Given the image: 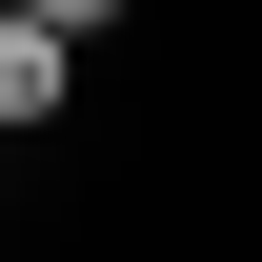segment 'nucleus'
<instances>
[{"instance_id": "2", "label": "nucleus", "mask_w": 262, "mask_h": 262, "mask_svg": "<svg viewBox=\"0 0 262 262\" xmlns=\"http://www.w3.org/2000/svg\"><path fill=\"white\" fill-rule=\"evenodd\" d=\"M20 20H61V40H101V20H141V0H20Z\"/></svg>"}, {"instance_id": "1", "label": "nucleus", "mask_w": 262, "mask_h": 262, "mask_svg": "<svg viewBox=\"0 0 262 262\" xmlns=\"http://www.w3.org/2000/svg\"><path fill=\"white\" fill-rule=\"evenodd\" d=\"M61 101H81V40L0 0V141H40V121H61Z\"/></svg>"}]
</instances>
